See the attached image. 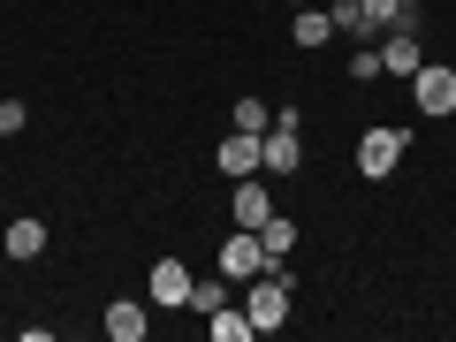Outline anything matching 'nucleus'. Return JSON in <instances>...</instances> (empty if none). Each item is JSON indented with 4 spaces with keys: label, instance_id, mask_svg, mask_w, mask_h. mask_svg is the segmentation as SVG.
I'll use <instances>...</instances> for the list:
<instances>
[{
    "label": "nucleus",
    "instance_id": "obj_18",
    "mask_svg": "<svg viewBox=\"0 0 456 342\" xmlns=\"http://www.w3.org/2000/svg\"><path fill=\"white\" fill-rule=\"evenodd\" d=\"M350 77H358V84H373V77H380V46H365L358 61H350Z\"/></svg>",
    "mask_w": 456,
    "mask_h": 342
},
{
    "label": "nucleus",
    "instance_id": "obj_17",
    "mask_svg": "<svg viewBox=\"0 0 456 342\" xmlns=\"http://www.w3.org/2000/svg\"><path fill=\"white\" fill-rule=\"evenodd\" d=\"M23 122H31V107L23 99H0V137H23Z\"/></svg>",
    "mask_w": 456,
    "mask_h": 342
},
{
    "label": "nucleus",
    "instance_id": "obj_1",
    "mask_svg": "<svg viewBox=\"0 0 456 342\" xmlns=\"http://www.w3.org/2000/svg\"><path fill=\"white\" fill-rule=\"evenodd\" d=\"M244 312L259 335H274V327H289V266H266V274L244 281Z\"/></svg>",
    "mask_w": 456,
    "mask_h": 342
},
{
    "label": "nucleus",
    "instance_id": "obj_11",
    "mask_svg": "<svg viewBox=\"0 0 456 342\" xmlns=\"http://www.w3.org/2000/svg\"><path fill=\"white\" fill-rule=\"evenodd\" d=\"M289 38H297V53H320L335 38V16L327 8H289Z\"/></svg>",
    "mask_w": 456,
    "mask_h": 342
},
{
    "label": "nucleus",
    "instance_id": "obj_12",
    "mask_svg": "<svg viewBox=\"0 0 456 342\" xmlns=\"http://www.w3.org/2000/svg\"><path fill=\"white\" fill-rule=\"evenodd\" d=\"M259 244H266V259H274V266H289V251H297V221H289L281 206L259 221Z\"/></svg>",
    "mask_w": 456,
    "mask_h": 342
},
{
    "label": "nucleus",
    "instance_id": "obj_2",
    "mask_svg": "<svg viewBox=\"0 0 456 342\" xmlns=\"http://www.w3.org/2000/svg\"><path fill=\"white\" fill-rule=\"evenodd\" d=\"M305 122H297V107H281L274 122H266V137H259V167L266 175H297V167H305Z\"/></svg>",
    "mask_w": 456,
    "mask_h": 342
},
{
    "label": "nucleus",
    "instance_id": "obj_19",
    "mask_svg": "<svg viewBox=\"0 0 456 342\" xmlns=\"http://www.w3.org/2000/svg\"><path fill=\"white\" fill-rule=\"evenodd\" d=\"M395 8H411V16H419V0H395Z\"/></svg>",
    "mask_w": 456,
    "mask_h": 342
},
{
    "label": "nucleus",
    "instance_id": "obj_10",
    "mask_svg": "<svg viewBox=\"0 0 456 342\" xmlns=\"http://www.w3.org/2000/svg\"><path fill=\"white\" fill-rule=\"evenodd\" d=\"M107 335L114 342H145L152 335V312L137 305V297H114V305H107Z\"/></svg>",
    "mask_w": 456,
    "mask_h": 342
},
{
    "label": "nucleus",
    "instance_id": "obj_9",
    "mask_svg": "<svg viewBox=\"0 0 456 342\" xmlns=\"http://www.w3.org/2000/svg\"><path fill=\"white\" fill-rule=\"evenodd\" d=\"M152 305H160V312L191 305V266H183V259H160V266H152Z\"/></svg>",
    "mask_w": 456,
    "mask_h": 342
},
{
    "label": "nucleus",
    "instance_id": "obj_16",
    "mask_svg": "<svg viewBox=\"0 0 456 342\" xmlns=\"http://www.w3.org/2000/svg\"><path fill=\"white\" fill-rule=\"evenodd\" d=\"M266 122H274V107H266V99H236V130L266 137Z\"/></svg>",
    "mask_w": 456,
    "mask_h": 342
},
{
    "label": "nucleus",
    "instance_id": "obj_7",
    "mask_svg": "<svg viewBox=\"0 0 456 342\" xmlns=\"http://www.w3.org/2000/svg\"><path fill=\"white\" fill-rule=\"evenodd\" d=\"M213 160H221V175H228V183H236V175H259V137H251V130L221 137V145H213Z\"/></svg>",
    "mask_w": 456,
    "mask_h": 342
},
{
    "label": "nucleus",
    "instance_id": "obj_14",
    "mask_svg": "<svg viewBox=\"0 0 456 342\" xmlns=\"http://www.w3.org/2000/svg\"><path fill=\"white\" fill-rule=\"evenodd\" d=\"M206 335H213V342H251L259 327H251V312H244V305H221V312L206 320Z\"/></svg>",
    "mask_w": 456,
    "mask_h": 342
},
{
    "label": "nucleus",
    "instance_id": "obj_5",
    "mask_svg": "<svg viewBox=\"0 0 456 342\" xmlns=\"http://www.w3.org/2000/svg\"><path fill=\"white\" fill-rule=\"evenodd\" d=\"M266 266H274V259H266V244H259V228H236V236H228V244H221V274L236 281V289H244L251 274H266Z\"/></svg>",
    "mask_w": 456,
    "mask_h": 342
},
{
    "label": "nucleus",
    "instance_id": "obj_20",
    "mask_svg": "<svg viewBox=\"0 0 456 342\" xmlns=\"http://www.w3.org/2000/svg\"><path fill=\"white\" fill-rule=\"evenodd\" d=\"M281 8H312V0H281Z\"/></svg>",
    "mask_w": 456,
    "mask_h": 342
},
{
    "label": "nucleus",
    "instance_id": "obj_15",
    "mask_svg": "<svg viewBox=\"0 0 456 342\" xmlns=\"http://www.w3.org/2000/svg\"><path fill=\"white\" fill-rule=\"evenodd\" d=\"M221 305H228V274H213V281H191V312H206V320H213Z\"/></svg>",
    "mask_w": 456,
    "mask_h": 342
},
{
    "label": "nucleus",
    "instance_id": "obj_3",
    "mask_svg": "<svg viewBox=\"0 0 456 342\" xmlns=\"http://www.w3.org/2000/svg\"><path fill=\"white\" fill-rule=\"evenodd\" d=\"M403 145H411V137L395 130V122H373V130L358 137V175H365V183L395 175V160H403Z\"/></svg>",
    "mask_w": 456,
    "mask_h": 342
},
{
    "label": "nucleus",
    "instance_id": "obj_8",
    "mask_svg": "<svg viewBox=\"0 0 456 342\" xmlns=\"http://www.w3.org/2000/svg\"><path fill=\"white\" fill-rule=\"evenodd\" d=\"M419 38L411 31H380V77H419Z\"/></svg>",
    "mask_w": 456,
    "mask_h": 342
},
{
    "label": "nucleus",
    "instance_id": "obj_4",
    "mask_svg": "<svg viewBox=\"0 0 456 342\" xmlns=\"http://www.w3.org/2000/svg\"><path fill=\"white\" fill-rule=\"evenodd\" d=\"M411 99H419V114H426V122L456 114V69H441V61H419V77H411Z\"/></svg>",
    "mask_w": 456,
    "mask_h": 342
},
{
    "label": "nucleus",
    "instance_id": "obj_13",
    "mask_svg": "<svg viewBox=\"0 0 456 342\" xmlns=\"http://www.w3.org/2000/svg\"><path fill=\"white\" fill-rule=\"evenodd\" d=\"M0 251H8V259H23V266H31L38 251H46V221H8V236H0Z\"/></svg>",
    "mask_w": 456,
    "mask_h": 342
},
{
    "label": "nucleus",
    "instance_id": "obj_6",
    "mask_svg": "<svg viewBox=\"0 0 456 342\" xmlns=\"http://www.w3.org/2000/svg\"><path fill=\"white\" fill-rule=\"evenodd\" d=\"M228 206H236V228H259L266 213H274V191H266V167H259V175H236Z\"/></svg>",
    "mask_w": 456,
    "mask_h": 342
}]
</instances>
